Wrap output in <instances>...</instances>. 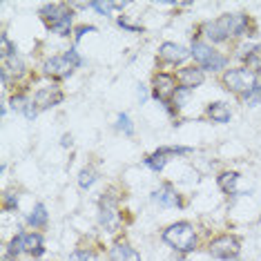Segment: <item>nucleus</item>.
Returning a JSON list of instances; mask_svg holds the SVG:
<instances>
[{"instance_id": "obj_23", "label": "nucleus", "mask_w": 261, "mask_h": 261, "mask_svg": "<svg viewBox=\"0 0 261 261\" xmlns=\"http://www.w3.org/2000/svg\"><path fill=\"white\" fill-rule=\"evenodd\" d=\"M116 129H121V132H125V134H132V132H134L132 118H129L127 114H118V123H116Z\"/></svg>"}, {"instance_id": "obj_13", "label": "nucleus", "mask_w": 261, "mask_h": 261, "mask_svg": "<svg viewBox=\"0 0 261 261\" xmlns=\"http://www.w3.org/2000/svg\"><path fill=\"white\" fill-rule=\"evenodd\" d=\"M22 252H29L34 257H43L45 248H43V237L36 232H27L22 234Z\"/></svg>"}, {"instance_id": "obj_12", "label": "nucleus", "mask_w": 261, "mask_h": 261, "mask_svg": "<svg viewBox=\"0 0 261 261\" xmlns=\"http://www.w3.org/2000/svg\"><path fill=\"white\" fill-rule=\"evenodd\" d=\"M100 223H103V228L108 230H114L116 223H118V212L114 205H110V199L103 197L100 201Z\"/></svg>"}, {"instance_id": "obj_20", "label": "nucleus", "mask_w": 261, "mask_h": 261, "mask_svg": "<svg viewBox=\"0 0 261 261\" xmlns=\"http://www.w3.org/2000/svg\"><path fill=\"white\" fill-rule=\"evenodd\" d=\"M237 179H239V174L237 172H223L221 176H219V188L223 190L225 194H232L234 192V183H237Z\"/></svg>"}, {"instance_id": "obj_11", "label": "nucleus", "mask_w": 261, "mask_h": 261, "mask_svg": "<svg viewBox=\"0 0 261 261\" xmlns=\"http://www.w3.org/2000/svg\"><path fill=\"white\" fill-rule=\"evenodd\" d=\"M179 81L183 85V90H194L203 83V72L199 67H183L179 72Z\"/></svg>"}, {"instance_id": "obj_9", "label": "nucleus", "mask_w": 261, "mask_h": 261, "mask_svg": "<svg viewBox=\"0 0 261 261\" xmlns=\"http://www.w3.org/2000/svg\"><path fill=\"white\" fill-rule=\"evenodd\" d=\"M63 100V92L58 90L54 85H47V87H40L36 92V96H34V108L36 110H49L58 105Z\"/></svg>"}, {"instance_id": "obj_16", "label": "nucleus", "mask_w": 261, "mask_h": 261, "mask_svg": "<svg viewBox=\"0 0 261 261\" xmlns=\"http://www.w3.org/2000/svg\"><path fill=\"white\" fill-rule=\"evenodd\" d=\"M110 254H112V261H141L136 250L132 246H127V243H114Z\"/></svg>"}, {"instance_id": "obj_27", "label": "nucleus", "mask_w": 261, "mask_h": 261, "mask_svg": "<svg viewBox=\"0 0 261 261\" xmlns=\"http://www.w3.org/2000/svg\"><path fill=\"white\" fill-rule=\"evenodd\" d=\"M90 7H94V9L98 11V14H103V16H110L112 9L116 7V3H92Z\"/></svg>"}, {"instance_id": "obj_21", "label": "nucleus", "mask_w": 261, "mask_h": 261, "mask_svg": "<svg viewBox=\"0 0 261 261\" xmlns=\"http://www.w3.org/2000/svg\"><path fill=\"white\" fill-rule=\"evenodd\" d=\"M241 98H243V103L250 105V108H252V105H259V103H261V85L252 87V90L248 92V94H243Z\"/></svg>"}, {"instance_id": "obj_19", "label": "nucleus", "mask_w": 261, "mask_h": 261, "mask_svg": "<svg viewBox=\"0 0 261 261\" xmlns=\"http://www.w3.org/2000/svg\"><path fill=\"white\" fill-rule=\"evenodd\" d=\"M29 225H34V228H43V225H47V207L43 203H38L36 207H34V212L29 215Z\"/></svg>"}, {"instance_id": "obj_10", "label": "nucleus", "mask_w": 261, "mask_h": 261, "mask_svg": "<svg viewBox=\"0 0 261 261\" xmlns=\"http://www.w3.org/2000/svg\"><path fill=\"white\" fill-rule=\"evenodd\" d=\"M159 56H161V61H165V63L181 65L188 56H192V51L186 49L183 45H176V43H163L159 47Z\"/></svg>"}, {"instance_id": "obj_14", "label": "nucleus", "mask_w": 261, "mask_h": 261, "mask_svg": "<svg viewBox=\"0 0 261 261\" xmlns=\"http://www.w3.org/2000/svg\"><path fill=\"white\" fill-rule=\"evenodd\" d=\"M152 199L156 201V203L165 205V207H170V205H183V201L179 199V194H176L170 186H163L161 190H156V192L152 194Z\"/></svg>"}, {"instance_id": "obj_5", "label": "nucleus", "mask_w": 261, "mask_h": 261, "mask_svg": "<svg viewBox=\"0 0 261 261\" xmlns=\"http://www.w3.org/2000/svg\"><path fill=\"white\" fill-rule=\"evenodd\" d=\"M192 58L197 63H201V67L203 69H210V72H219V69H223L225 67V56L223 54H219V51H215L210 45H205V43H201V40H194L192 43Z\"/></svg>"}, {"instance_id": "obj_22", "label": "nucleus", "mask_w": 261, "mask_h": 261, "mask_svg": "<svg viewBox=\"0 0 261 261\" xmlns=\"http://www.w3.org/2000/svg\"><path fill=\"white\" fill-rule=\"evenodd\" d=\"M94 181H96V172H94L92 168H85V170H83L81 174H79V186H81V188H90Z\"/></svg>"}, {"instance_id": "obj_6", "label": "nucleus", "mask_w": 261, "mask_h": 261, "mask_svg": "<svg viewBox=\"0 0 261 261\" xmlns=\"http://www.w3.org/2000/svg\"><path fill=\"white\" fill-rule=\"evenodd\" d=\"M217 27L221 29V34L225 38L230 36H241V34H246L248 25H250V20H248L246 14H225L221 18H217Z\"/></svg>"}, {"instance_id": "obj_1", "label": "nucleus", "mask_w": 261, "mask_h": 261, "mask_svg": "<svg viewBox=\"0 0 261 261\" xmlns=\"http://www.w3.org/2000/svg\"><path fill=\"white\" fill-rule=\"evenodd\" d=\"M163 241L168 243L170 248H174L176 252H192L194 248H197V232H194V228L190 223H172L170 228L163 230Z\"/></svg>"}, {"instance_id": "obj_30", "label": "nucleus", "mask_w": 261, "mask_h": 261, "mask_svg": "<svg viewBox=\"0 0 261 261\" xmlns=\"http://www.w3.org/2000/svg\"><path fill=\"white\" fill-rule=\"evenodd\" d=\"M5 207H7V210H16V197L14 194H5Z\"/></svg>"}, {"instance_id": "obj_7", "label": "nucleus", "mask_w": 261, "mask_h": 261, "mask_svg": "<svg viewBox=\"0 0 261 261\" xmlns=\"http://www.w3.org/2000/svg\"><path fill=\"white\" fill-rule=\"evenodd\" d=\"M241 250V241L232 234H223L210 243V254L217 259H234Z\"/></svg>"}, {"instance_id": "obj_4", "label": "nucleus", "mask_w": 261, "mask_h": 261, "mask_svg": "<svg viewBox=\"0 0 261 261\" xmlns=\"http://www.w3.org/2000/svg\"><path fill=\"white\" fill-rule=\"evenodd\" d=\"M79 63H81V58H79V54H76V49H69V51H65L63 56L47 58L45 65H43V72L47 76H51V79H56V81H63L79 67Z\"/></svg>"}, {"instance_id": "obj_25", "label": "nucleus", "mask_w": 261, "mask_h": 261, "mask_svg": "<svg viewBox=\"0 0 261 261\" xmlns=\"http://www.w3.org/2000/svg\"><path fill=\"white\" fill-rule=\"evenodd\" d=\"M9 103H11V108H14L16 112H27V116H32V112H29L27 110V100H25V96H14V98H11L9 100Z\"/></svg>"}, {"instance_id": "obj_15", "label": "nucleus", "mask_w": 261, "mask_h": 261, "mask_svg": "<svg viewBox=\"0 0 261 261\" xmlns=\"http://www.w3.org/2000/svg\"><path fill=\"white\" fill-rule=\"evenodd\" d=\"M22 74H25V63H22L18 56H11V58L5 61V65H3V83H5V79H18V76H22Z\"/></svg>"}, {"instance_id": "obj_31", "label": "nucleus", "mask_w": 261, "mask_h": 261, "mask_svg": "<svg viewBox=\"0 0 261 261\" xmlns=\"http://www.w3.org/2000/svg\"><path fill=\"white\" fill-rule=\"evenodd\" d=\"M63 145H65V147L72 145V136H69V134H65V136H63Z\"/></svg>"}, {"instance_id": "obj_24", "label": "nucleus", "mask_w": 261, "mask_h": 261, "mask_svg": "<svg viewBox=\"0 0 261 261\" xmlns=\"http://www.w3.org/2000/svg\"><path fill=\"white\" fill-rule=\"evenodd\" d=\"M0 49H3V58H5V61L11 58V56H16L14 54V45L9 43V38L5 36V34H3V38H0Z\"/></svg>"}, {"instance_id": "obj_3", "label": "nucleus", "mask_w": 261, "mask_h": 261, "mask_svg": "<svg viewBox=\"0 0 261 261\" xmlns=\"http://www.w3.org/2000/svg\"><path fill=\"white\" fill-rule=\"evenodd\" d=\"M223 87L228 92H234V94H248L252 87H257V74L252 72L250 67H237V69H228L223 74Z\"/></svg>"}, {"instance_id": "obj_18", "label": "nucleus", "mask_w": 261, "mask_h": 261, "mask_svg": "<svg viewBox=\"0 0 261 261\" xmlns=\"http://www.w3.org/2000/svg\"><path fill=\"white\" fill-rule=\"evenodd\" d=\"M165 163H168V152H165V147L163 150H156L154 154H150V156H145V165L147 168H152L154 172L163 170Z\"/></svg>"}, {"instance_id": "obj_28", "label": "nucleus", "mask_w": 261, "mask_h": 261, "mask_svg": "<svg viewBox=\"0 0 261 261\" xmlns=\"http://www.w3.org/2000/svg\"><path fill=\"white\" fill-rule=\"evenodd\" d=\"M18 252H22V232H20V234H16L14 239H11V243H9V252H7V254H11V257H14V254H18Z\"/></svg>"}, {"instance_id": "obj_2", "label": "nucleus", "mask_w": 261, "mask_h": 261, "mask_svg": "<svg viewBox=\"0 0 261 261\" xmlns=\"http://www.w3.org/2000/svg\"><path fill=\"white\" fill-rule=\"evenodd\" d=\"M40 14V18L45 20V25L49 32H54V34H61V36H65L67 34V27H69V22H72V16H74V11L67 7V5H58V3H49V5H45L43 9L38 11Z\"/></svg>"}, {"instance_id": "obj_8", "label": "nucleus", "mask_w": 261, "mask_h": 261, "mask_svg": "<svg viewBox=\"0 0 261 261\" xmlns=\"http://www.w3.org/2000/svg\"><path fill=\"white\" fill-rule=\"evenodd\" d=\"M152 90H154V96H156L161 103L170 105V98H174L176 94V81L172 74H156L152 81Z\"/></svg>"}, {"instance_id": "obj_17", "label": "nucleus", "mask_w": 261, "mask_h": 261, "mask_svg": "<svg viewBox=\"0 0 261 261\" xmlns=\"http://www.w3.org/2000/svg\"><path fill=\"white\" fill-rule=\"evenodd\" d=\"M207 116L215 123H228L232 114H230V108L225 103H212L210 108H207Z\"/></svg>"}, {"instance_id": "obj_29", "label": "nucleus", "mask_w": 261, "mask_h": 261, "mask_svg": "<svg viewBox=\"0 0 261 261\" xmlns=\"http://www.w3.org/2000/svg\"><path fill=\"white\" fill-rule=\"evenodd\" d=\"M87 32H94L96 34V27H92V25H83V27H76L74 29V38H76V43L83 38V34H87Z\"/></svg>"}, {"instance_id": "obj_26", "label": "nucleus", "mask_w": 261, "mask_h": 261, "mask_svg": "<svg viewBox=\"0 0 261 261\" xmlns=\"http://www.w3.org/2000/svg\"><path fill=\"white\" fill-rule=\"evenodd\" d=\"M69 261H96V257H94V252H90V250H76V252H72Z\"/></svg>"}]
</instances>
